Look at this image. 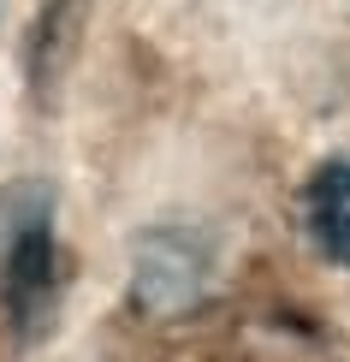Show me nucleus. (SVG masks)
Listing matches in <instances>:
<instances>
[{
	"mask_svg": "<svg viewBox=\"0 0 350 362\" xmlns=\"http://www.w3.org/2000/svg\"><path fill=\"white\" fill-rule=\"evenodd\" d=\"M303 226L332 267H350V160H327L303 190Z\"/></svg>",
	"mask_w": 350,
	"mask_h": 362,
	"instance_id": "2",
	"label": "nucleus"
},
{
	"mask_svg": "<svg viewBox=\"0 0 350 362\" xmlns=\"http://www.w3.org/2000/svg\"><path fill=\"white\" fill-rule=\"evenodd\" d=\"M0 291L18 333H42L59 303V244H54V190L12 185L0 196Z\"/></svg>",
	"mask_w": 350,
	"mask_h": 362,
	"instance_id": "1",
	"label": "nucleus"
}]
</instances>
